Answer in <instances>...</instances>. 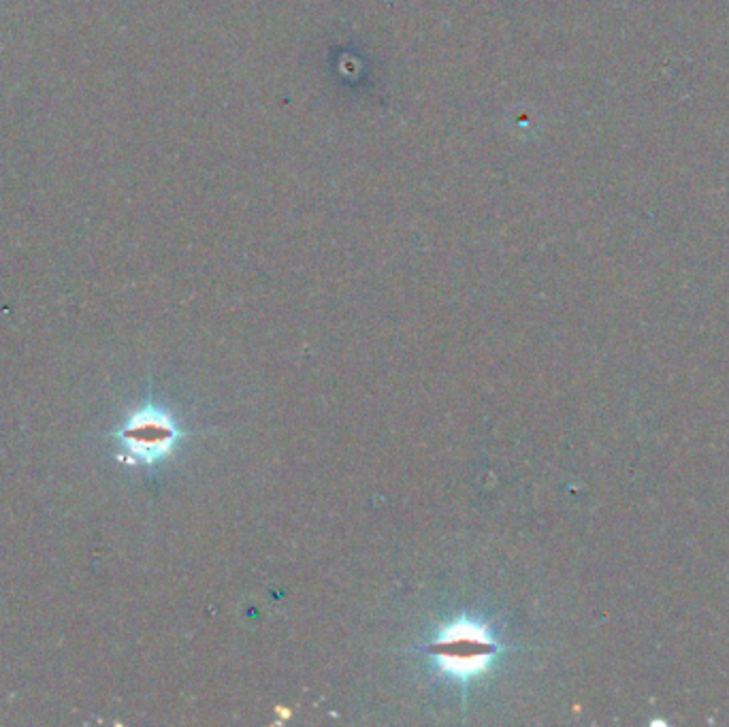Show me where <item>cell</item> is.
<instances>
[{
  "instance_id": "obj_1",
  "label": "cell",
  "mask_w": 729,
  "mask_h": 727,
  "mask_svg": "<svg viewBox=\"0 0 729 727\" xmlns=\"http://www.w3.org/2000/svg\"><path fill=\"white\" fill-rule=\"evenodd\" d=\"M175 436V429L166 418L156 414H141L120 431L118 442L128 461L150 463L171 448Z\"/></svg>"
}]
</instances>
